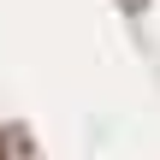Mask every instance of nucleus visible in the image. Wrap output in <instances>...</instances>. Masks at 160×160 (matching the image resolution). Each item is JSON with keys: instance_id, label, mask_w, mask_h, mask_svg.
<instances>
[{"instance_id": "nucleus-1", "label": "nucleus", "mask_w": 160, "mask_h": 160, "mask_svg": "<svg viewBox=\"0 0 160 160\" xmlns=\"http://www.w3.org/2000/svg\"><path fill=\"white\" fill-rule=\"evenodd\" d=\"M0 154L160 160V0H0Z\"/></svg>"}]
</instances>
